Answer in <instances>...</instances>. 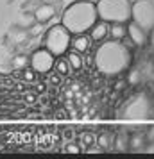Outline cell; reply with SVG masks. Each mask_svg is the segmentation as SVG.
Instances as JSON below:
<instances>
[{
    "label": "cell",
    "mask_w": 154,
    "mask_h": 159,
    "mask_svg": "<svg viewBox=\"0 0 154 159\" xmlns=\"http://www.w3.org/2000/svg\"><path fill=\"white\" fill-rule=\"evenodd\" d=\"M72 36H73L72 32H70L63 23L59 22V23H56V25H52L50 29L45 32L43 47H47V48H49L56 57L65 56L66 52L70 50Z\"/></svg>",
    "instance_id": "277c9868"
},
{
    "label": "cell",
    "mask_w": 154,
    "mask_h": 159,
    "mask_svg": "<svg viewBox=\"0 0 154 159\" xmlns=\"http://www.w3.org/2000/svg\"><path fill=\"white\" fill-rule=\"evenodd\" d=\"M65 152L66 154H81L82 152V148H81V145L79 143H66L65 145Z\"/></svg>",
    "instance_id": "d6986e66"
},
{
    "label": "cell",
    "mask_w": 154,
    "mask_h": 159,
    "mask_svg": "<svg viewBox=\"0 0 154 159\" xmlns=\"http://www.w3.org/2000/svg\"><path fill=\"white\" fill-rule=\"evenodd\" d=\"M127 36V22H113L110 23V39L122 41Z\"/></svg>",
    "instance_id": "30bf717a"
},
{
    "label": "cell",
    "mask_w": 154,
    "mask_h": 159,
    "mask_svg": "<svg viewBox=\"0 0 154 159\" xmlns=\"http://www.w3.org/2000/svg\"><path fill=\"white\" fill-rule=\"evenodd\" d=\"M0 150H4V145H2V143H0Z\"/></svg>",
    "instance_id": "44dd1931"
},
{
    "label": "cell",
    "mask_w": 154,
    "mask_h": 159,
    "mask_svg": "<svg viewBox=\"0 0 154 159\" xmlns=\"http://www.w3.org/2000/svg\"><path fill=\"white\" fill-rule=\"evenodd\" d=\"M133 22H136L138 25H142L143 29H152L154 27V6L149 0H138L133 6Z\"/></svg>",
    "instance_id": "8992f818"
},
{
    "label": "cell",
    "mask_w": 154,
    "mask_h": 159,
    "mask_svg": "<svg viewBox=\"0 0 154 159\" xmlns=\"http://www.w3.org/2000/svg\"><path fill=\"white\" fill-rule=\"evenodd\" d=\"M127 36L133 39V43L136 47H143L149 39V34H147V29H143L142 25H138L136 22L129 20L127 22Z\"/></svg>",
    "instance_id": "52a82bcc"
},
{
    "label": "cell",
    "mask_w": 154,
    "mask_h": 159,
    "mask_svg": "<svg viewBox=\"0 0 154 159\" xmlns=\"http://www.w3.org/2000/svg\"><path fill=\"white\" fill-rule=\"evenodd\" d=\"M88 34H90V38L93 39V43H102V41H106V39L110 38V22L99 18V22L90 29Z\"/></svg>",
    "instance_id": "9c48e42d"
},
{
    "label": "cell",
    "mask_w": 154,
    "mask_h": 159,
    "mask_svg": "<svg viewBox=\"0 0 154 159\" xmlns=\"http://www.w3.org/2000/svg\"><path fill=\"white\" fill-rule=\"evenodd\" d=\"M54 72L61 73V75H68L70 72H73L72 66H70V63H68V59H66V56H59V57H56V68H54Z\"/></svg>",
    "instance_id": "4fadbf2b"
},
{
    "label": "cell",
    "mask_w": 154,
    "mask_h": 159,
    "mask_svg": "<svg viewBox=\"0 0 154 159\" xmlns=\"http://www.w3.org/2000/svg\"><path fill=\"white\" fill-rule=\"evenodd\" d=\"M115 138L117 136H111L110 132H102V134L97 136V143L100 145L104 150H108V148H111V147H115Z\"/></svg>",
    "instance_id": "5bb4252c"
},
{
    "label": "cell",
    "mask_w": 154,
    "mask_h": 159,
    "mask_svg": "<svg viewBox=\"0 0 154 159\" xmlns=\"http://www.w3.org/2000/svg\"><path fill=\"white\" fill-rule=\"evenodd\" d=\"M30 68L38 75H49L56 68V56L47 47H40L30 54Z\"/></svg>",
    "instance_id": "5b68a950"
},
{
    "label": "cell",
    "mask_w": 154,
    "mask_h": 159,
    "mask_svg": "<svg viewBox=\"0 0 154 159\" xmlns=\"http://www.w3.org/2000/svg\"><path fill=\"white\" fill-rule=\"evenodd\" d=\"M143 136H140V134H133L131 136V141H129V148H140L142 145H143Z\"/></svg>",
    "instance_id": "ac0fdd59"
},
{
    "label": "cell",
    "mask_w": 154,
    "mask_h": 159,
    "mask_svg": "<svg viewBox=\"0 0 154 159\" xmlns=\"http://www.w3.org/2000/svg\"><path fill=\"white\" fill-rule=\"evenodd\" d=\"M54 15H56V7L50 6V4H43V6H40V7L34 11V16H36V22L38 23L49 22V20L54 18Z\"/></svg>",
    "instance_id": "8fae6325"
},
{
    "label": "cell",
    "mask_w": 154,
    "mask_h": 159,
    "mask_svg": "<svg viewBox=\"0 0 154 159\" xmlns=\"http://www.w3.org/2000/svg\"><path fill=\"white\" fill-rule=\"evenodd\" d=\"M91 43H93V39L90 38L88 32H84V34H73L72 43H70V50H75V52H79V54H88L91 50Z\"/></svg>",
    "instance_id": "ba28073f"
},
{
    "label": "cell",
    "mask_w": 154,
    "mask_h": 159,
    "mask_svg": "<svg viewBox=\"0 0 154 159\" xmlns=\"http://www.w3.org/2000/svg\"><path fill=\"white\" fill-rule=\"evenodd\" d=\"M97 68L106 75H122L131 63V48L124 41H102L93 56Z\"/></svg>",
    "instance_id": "6da1fadb"
},
{
    "label": "cell",
    "mask_w": 154,
    "mask_h": 159,
    "mask_svg": "<svg viewBox=\"0 0 154 159\" xmlns=\"http://www.w3.org/2000/svg\"><path fill=\"white\" fill-rule=\"evenodd\" d=\"M97 136H99V134H93V132H90V130H84L81 134V141H84V143L90 147V145L97 143Z\"/></svg>",
    "instance_id": "2e32d148"
},
{
    "label": "cell",
    "mask_w": 154,
    "mask_h": 159,
    "mask_svg": "<svg viewBox=\"0 0 154 159\" xmlns=\"http://www.w3.org/2000/svg\"><path fill=\"white\" fill-rule=\"evenodd\" d=\"M36 75L38 73L30 68V66H27L25 70H23V80H27V82H32V80L36 79Z\"/></svg>",
    "instance_id": "ffe728a7"
},
{
    "label": "cell",
    "mask_w": 154,
    "mask_h": 159,
    "mask_svg": "<svg viewBox=\"0 0 154 159\" xmlns=\"http://www.w3.org/2000/svg\"><path fill=\"white\" fill-rule=\"evenodd\" d=\"M11 65H13L15 70H25L27 66H30V59L27 57V56H16Z\"/></svg>",
    "instance_id": "9a60e30c"
},
{
    "label": "cell",
    "mask_w": 154,
    "mask_h": 159,
    "mask_svg": "<svg viewBox=\"0 0 154 159\" xmlns=\"http://www.w3.org/2000/svg\"><path fill=\"white\" fill-rule=\"evenodd\" d=\"M99 18L106 22H129L133 16V4L129 0H99Z\"/></svg>",
    "instance_id": "3957f363"
},
{
    "label": "cell",
    "mask_w": 154,
    "mask_h": 159,
    "mask_svg": "<svg viewBox=\"0 0 154 159\" xmlns=\"http://www.w3.org/2000/svg\"><path fill=\"white\" fill-rule=\"evenodd\" d=\"M65 56L68 59V63H70L73 72H79L84 66V54H79V52H75V50H68Z\"/></svg>",
    "instance_id": "7c38bea8"
},
{
    "label": "cell",
    "mask_w": 154,
    "mask_h": 159,
    "mask_svg": "<svg viewBox=\"0 0 154 159\" xmlns=\"http://www.w3.org/2000/svg\"><path fill=\"white\" fill-rule=\"evenodd\" d=\"M129 138L125 136L124 138V134H117V141H115V148L117 150H125V147H129V141H127Z\"/></svg>",
    "instance_id": "e0dca14e"
},
{
    "label": "cell",
    "mask_w": 154,
    "mask_h": 159,
    "mask_svg": "<svg viewBox=\"0 0 154 159\" xmlns=\"http://www.w3.org/2000/svg\"><path fill=\"white\" fill-rule=\"evenodd\" d=\"M99 22V11L97 4L88 2V0H79L73 2L72 6L63 11L61 15V23L72 34H84L90 32V29Z\"/></svg>",
    "instance_id": "7a4b0ae2"
}]
</instances>
